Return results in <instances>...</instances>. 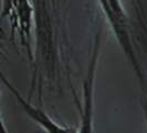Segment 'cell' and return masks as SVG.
I'll use <instances>...</instances> for the list:
<instances>
[{
    "label": "cell",
    "mask_w": 147,
    "mask_h": 133,
    "mask_svg": "<svg viewBox=\"0 0 147 133\" xmlns=\"http://www.w3.org/2000/svg\"><path fill=\"white\" fill-rule=\"evenodd\" d=\"M0 79L6 85V87L11 91V94L21 106L24 113L33 122H36L45 133H78V129H75L73 126H61L60 123L55 122L43 109H41L40 107H37V106H33L30 101L24 99L21 94L13 87V85L6 78V76L2 74L1 70H0Z\"/></svg>",
    "instance_id": "cell-1"
},
{
    "label": "cell",
    "mask_w": 147,
    "mask_h": 133,
    "mask_svg": "<svg viewBox=\"0 0 147 133\" xmlns=\"http://www.w3.org/2000/svg\"><path fill=\"white\" fill-rule=\"evenodd\" d=\"M102 7H104V11L109 18L111 23L113 24V28L118 34L121 41L127 42V32L125 22V15L122 10L121 3L118 0H100Z\"/></svg>",
    "instance_id": "cell-2"
},
{
    "label": "cell",
    "mask_w": 147,
    "mask_h": 133,
    "mask_svg": "<svg viewBox=\"0 0 147 133\" xmlns=\"http://www.w3.org/2000/svg\"><path fill=\"white\" fill-rule=\"evenodd\" d=\"M142 107H143V111H144V116H145V121L147 124V97L143 95L142 97Z\"/></svg>",
    "instance_id": "cell-3"
},
{
    "label": "cell",
    "mask_w": 147,
    "mask_h": 133,
    "mask_svg": "<svg viewBox=\"0 0 147 133\" xmlns=\"http://www.w3.org/2000/svg\"><path fill=\"white\" fill-rule=\"evenodd\" d=\"M0 133H9L7 130V126L5 124L3 118H2V116H1V112H0Z\"/></svg>",
    "instance_id": "cell-4"
}]
</instances>
